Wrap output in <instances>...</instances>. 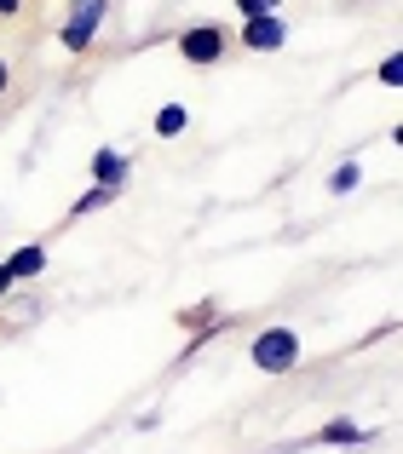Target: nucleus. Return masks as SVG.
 <instances>
[{"label":"nucleus","mask_w":403,"mask_h":454,"mask_svg":"<svg viewBox=\"0 0 403 454\" xmlns=\"http://www.w3.org/2000/svg\"><path fill=\"white\" fill-rule=\"evenodd\" d=\"M369 426H358V420H328V426H317V437L312 443H323V449H358V443H369Z\"/></svg>","instance_id":"0eeeda50"},{"label":"nucleus","mask_w":403,"mask_h":454,"mask_svg":"<svg viewBox=\"0 0 403 454\" xmlns=\"http://www.w3.org/2000/svg\"><path fill=\"white\" fill-rule=\"evenodd\" d=\"M236 41H242L248 52H277V46L288 41V23H282L277 12H271V18H242V35H236Z\"/></svg>","instance_id":"20e7f679"},{"label":"nucleus","mask_w":403,"mask_h":454,"mask_svg":"<svg viewBox=\"0 0 403 454\" xmlns=\"http://www.w3.org/2000/svg\"><path fill=\"white\" fill-rule=\"evenodd\" d=\"M12 288H18V282H12V270H6V265H0V300H6V294H12Z\"/></svg>","instance_id":"4468645a"},{"label":"nucleus","mask_w":403,"mask_h":454,"mask_svg":"<svg viewBox=\"0 0 403 454\" xmlns=\"http://www.w3.org/2000/svg\"><path fill=\"white\" fill-rule=\"evenodd\" d=\"M225 328H231V322H208V328H202V333H196V340H191V345H185V351H179V363H191V356L202 351V345H208V340H213V333H225Z\"/></svg>","instance_id":"9b49d317"},{"label":"nucleus","mask_w":403,"mask_h":454,"mask_svg":"<svg viewBox=\"0 0 403 454\" xmlns=\"http://www.w3.org/2000/svg\"><path fill=\"white\" fill-rule=\"evenodd\" d=\"M104 18H110V0H69L64 23H58V46L87 58L92 41H99V29H104Z\"/></svg>","instance_id":"f03ea898"},{"label":"nucleus","mask_w":403,"mask_h":454,"mask_svg":"<svg viewBox=\"0 0 403 454\" xmlns=\"http://www.w3.org/2000/svg\"><path fill=\"white\" fill-rule=\"evenodd\" d=\"M127 178H133V155L127 150H92V184H110V190H122Z\"/></svg>","instance_id":"423d86ee"},{"label":"nucleus","mask_w":403,"mask_h":454,"mask_svg":"<svg viewBox=\"0 0 403 454\" xmlns=\"http://www.w3.org/2000/svg\"><path fill=\"white\" fill-rule=\"evenodd\" d=\"M0 265L12 270V282H18V288H23V282H41V277H46V242H23V247H12Z\"/></svg>","instance_id":"39448f33"},{"label":"nucleus","mask_w":403,"mask_h":454,"mask_svg":"<svg viewBox=\"0 0 403 454\" xmlns=\"http://www.w3.org/2000/svg\"><path fill=\"white\" fill-rule=\"evenodd\" d=\"M115 196H122V190H110V184H92V190H81V196L69 201V219H87V213H104Z\"/></svg>","instance_id":"6e6552de"},{"label":"nucleus","mask_w":403,"mask_h":454,"mask_svg":"<svg viewBox=\"0 0 403 454\" xmlns=\"http://www.w3.org/2000/svg\"><path fill=\"white\" fill-rule=\"evenodd\" d=\"M375 75H381V87H403V58L398 52L381 58V69H375Z\"/></svg>","instance_id":"ddd939ff"},{"label":"nucleus","mask_w":403,"mask_h":454,"mask_svg":"<svg viewBox=\"0 0 403 454\" xmlns=\"http://www.w3.org/2000/svg\"><path fill=\"white\" fill-rule=\"evenodd\" d=\"M300 351H305L300 328H288V322H271V328L254 333V345H248V363H254L259 374H294V368H300Z\"/></svg>","instance_id":"f257e3e1"},{"label":"nucleus","mask_w":403,"mask_h":454,"mask_svg":"<svg viewBox=\"0 0 403 454\" xmlns=\"http://www.w3.org/2000/svg\"><path fill=\"white\" fill-rule=\"evenodd\" d=\"M225 52H231V41H225L219 23H191V29H179V58H185L191 69L225 64Z\"/></svg>","instance_id":"7ed1b4c3"},{"label":"nucleus","mask_w":403,"mask_h":454,"mask_svg":"<svg viewBox=\"0 0 403 454\" xmlns=\"http://www.w3.org/2000/svg\"><path fill=\"white\" fill-rule=\"evenodd\" d=\"M282 0H236V18H271Z\"/></svg>","instance_id":"f8f14e48"},{"label":"nucleus","mask_w":403,"mask_h":454,"mask_svg":"<svg viewBox=\"0 0 403 454\" xmlns=\"http://www.w3.org/2000/svg\"><path fill=\"white\" fill-rule=\"evenodd\" d=\"M12 87V69H6V58H0V92H6Z\"/></svg>","instance_id":"dca6fc26"},{"label":"nucleus","mask_w":403,"mask_h":454,"mask_svg":"<svg viewBox=\"0 0 403 454\" xmlns=\"http://www.w3.org/2000/svg\"><path fill=\"white\" fill-rule=\"evenodd\" d=\"M185 127H191V110H185V104H162L156 110V138H179Z\"/></svg>","instance_id":"9d476101"},{"label":"nucleus","mask_w":403,"mask_h":454,"mask_svg":"<svg viewBox=\"0 0 403 454\" xmlns=\"http://www.w3.org/2000/svg\"><path fill=\"white\" fill-rule=\"evenodd\" d=\"M358 184H363V161H358V155H346V161L328 173V190H335V196H352Z\"/></svg>","instance_id":"1a4fd4ad"},{"label":"nucleus","mask_w":403,"mask_h":454,"mask_svg":"<svg viewBox=\"0 0 403 454\" xmlns=\"http://www.w3.org/2000/svg\"><path fill=\"white\" fill-rule=\"evenodd\" d=\"M23 12V0H0V18H18Z\"/></svg>","instance_id":"2eb2a0df"}]
</instances>
